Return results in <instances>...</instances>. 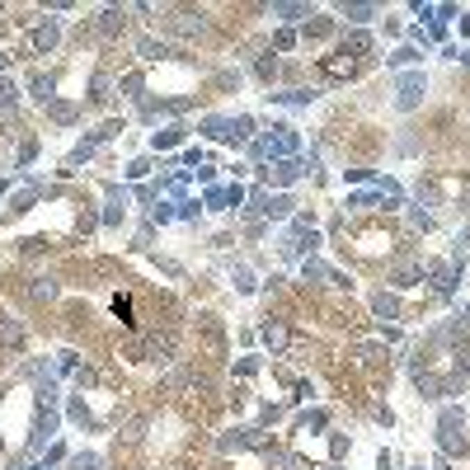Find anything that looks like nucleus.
I'll list each match as a JSON object with an SVG mask.
<instances>
[{
    "label": "nucleus",
    "instance_id": "f03ea898",
    "mask_svg": "<svg viewBox=\"0 0 470 470\" xmlns=\"http://www.w3.org/2000/svg\"><path fill=\"white\" fill-rule=\"evenodd\" d=\"M57 292V287H52V282H47V277H38V282H33V287H29V296H33V301H47V296Z\"/></svg>",
    "mask_w": 470,
    "mask_h": 470
},
{
    "label": "nucleus",
    "instance_id": "f257e3e1",
    "mask_svg": "<svg viewBox=\"0 0 470 470\" xmlns=\"http://www.w3.org/2000/svg\"><path fill=\"white\" fill-rule=\"evenodd\" d=\"M0 343H10V348H19L24 343V330L15 325V320H5V315H0Z\"/></svg>",
    "mask_w": 470,
    "mask_h": 470
},
{
    "label": "nucleus",
    "instance_id": "20e7f679",
    "mask_svg": "<svg viewBox=\"0 0 470 470\" xmlns=\"http://www.w3.org/2000/svg\"><path fill=\"white\" fill-rule=\"evenodd\" d=\"M395 277H400V282H414V277H419V264H400V273Z\"/></svg>",
    "mask_w": 470,
    "mask_h": 470
},
{
    "label": "nucleus",
    "instance_id": "7ed1b4c3",
    "mask_svg": "<svg viewBox=\"0 0 470 470\" xmlns=\"http://www.w3.org/2000/svg\"><path fill=\"white\" fill-rule=\"evenodd\" d=\"M268 343L282 348V343H287V330H282V325H268Z\"/></svg>",
    "mask_w": 470,
    "mask_h": 470
}]
</instances>
